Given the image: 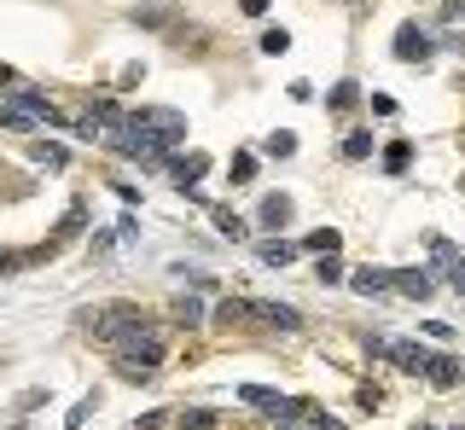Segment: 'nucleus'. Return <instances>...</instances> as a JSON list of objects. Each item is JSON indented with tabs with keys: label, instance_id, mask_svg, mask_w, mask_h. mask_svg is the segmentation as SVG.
Returning <instances> with one entry per match:
<instances>
[{
	"label": "nucleus",
	"instance_id": "nucleus-19",
	"mask_svg": "<svg viewBox=\"0 0 465 430\" xmlns=\"http://www.w3.org/2000/svg\"><path fill=\"white\" fill-rule=\"evenodd\" d=\"M355 100H361V88H355V82H338V88H332V100H326V105H332V110H349Z\"/></svg>",
	"mask_w": 465,
	"mask_h": 430
},
{
	"label": "nucleus",
	"instance_id": "nucleus-7",
	"mask_svg": "<svg viewBox=\"0 0 465 430\" xmlns=\"http://www.w3.org/2000/svg\"><path fill=\"white\" fill-rule=\"evenodd\" d=\"M175 180H180V192H187V198H198V180H204V169H210V157L204 152H187V157H175Z\"/></svg>",
	"mask_w": 465,
	"mask_h": 430
},
{
	"label": "nucleus",
	"instance_id": "nucleus-13",
	"mask_svg": "<svg viewBox=\"0 0 465 430\" xmlns=\"http://www.w3.org/2000/svg\"><path fill=\"white\" fill-rule=\"evenodd\" d=\"M297 250H303V244H291V239H268V244H262V262H268V268H285Z\"/></svg>",
	"mask_w": 465,
	"mask_h": 430
},
{
	"label": "nucleus",
	"instance_id": "nucleus-29",
	"mask_svg": "<svg viewBox=\"0 0 465 430\" xmlns=\"http://www.w3.org/2000/svg\"><path fill=\"white\" fill-rule=\"evenodd\" d=\"M180 430H210V413H187V425Z\"/></svg>",
	"mask_w": 465,
	"mask_h": 430
},
{
	"label": "nucleus",
	"instance_id": "nucleus-14",
	"mask_svg": "<svg viewBox=\"0 0 465 430\" xmlns=\"http://www.w3.org/2000/svg\"><path fill=\"white\" fill-rule=\"evenodd\" d=\"M262 221H268V227H285V221H291V198H285V192L262 198Z\"/></svg>",
	"mask_w": 465,
	"mask_h": 430
},
{
	"label": "nucleus",
	"instance_id": "nucleus-6",
	"mask_svg": "<svg viewBox=\"0 0 465 430\" xmlns=\"http://www.w3.org/2000/svg\"><path fill=\"white\" fill-rule=\"evenodd\" d=\"M384 355L401 366V373H431V349H425V343H390L384 338Z\"/></svg>",
	"mask_w": 465,
	"mask_h": 430
},
{
	"label": "nucleus",
	"instance_id": "nucleus-9",
	"mask_svg": "<svg viewBox=\"0 0 465 430\" xmlns=\"http://www.w3.org/2000/svg\"><path fill=\"white\" fill-rule=\"evenodd\" d=\"M396 291L413 297V303H425L431 297V274H425V268H408V274H396Z\"/></svg>",
	"mask_w": 465,
	"mask_h": 430
},
{
	"label": "nucleus",
	"instance_id": "nucleus-17",
	"mask_svg": "<svg viewBox=\"0 0 465 430\" xmlns=\"http://www.w3.org/2000/svg\"><path fill=\"white\" fill-rule=\"evenodd\" d=\"M408 163H413V145H408V140H396V145L384 152V169H390V175H401Z\"/></svg>",
	"mask_w": 465,
	"mask_h": 430
},
{
	"label": "nucleus",
	"instance_id": "nucleus-16",
	"mask_svg": "<svg viewBox=\"0 0 465 430\" xmlns=\"http://www.w3.org/2000/svg\"><path fill=\"white\" fill-rule=\"evenodd\" d=\"M117 373L128 378V384H152V361H128V355H122V361H117Z\"/></svg>",
	"mask_w": 465,
	"mask_h": 430
},
{
	"label": "nucleus",
	"instance_id": "nucleus-3",
	"mask_svg": "<svg viewBox=\"0 0 465 430\" xmlns=\"http://www.w3.org/2000/svg\"><path fill=\"white\" fill-rule=\"evenodd\" d=\"M239 401H244V408H256V413H274L279 425H291L303 413V401L279 396V390H268V384H239Z\"/></svg>",
	"mask_w": 465,
	"mask_h": 430
},
{
	"label": "nucleus",
	"instance_id": "nucleus-18",
	"mask_svg": "<svg viewBox=\"0 0 465 430\" xmlns=\"http://www.w3.org/2000/svg\"><path fill=\"white\" fill-rule=\"evenodd\" d=\"M215 320H222V326H239V320H250V303H222V309H215Z\"/></svg>",
	"mask_w": 465,
	"mask_h": 430
},
{
	"label": "nucleus",
	"instance_id": "nucleus-22",
	"mask_svg": "<svg viewBox=\"0 0 465 430\" xmlns=\"http://www.w3.org/2000/svg\"><path fill=\"white\" fill-rule=\"evenodd\" d=\"M303 419H309L314 430H349V425H338L332 413H320V408H309V401H303Z\"/></svg>",
	"mask_w": 465,
	"mask_h": 430
},
{
	"label": "nucleus",
	"instance_id": "nucleus-2",
	"mask_svg": "<svg viewBox=\"0 0 465 430\" xmlns=\"http://www.w3.org/2000/svg\"><path fill=\"white\" fill-rule=\"evenodd\" d=\"M117 349L128 355V361H152V366H157V361H163V331H157L152 320H140V314H134V320L117 331Z\"/></svg>",
	"mask_w": 465,
	"mask_h": 430
},
{
	"label": "nucleus",
	"instance_id": "nucleus-28",
	"mask_svg": "<svg viewBox=\"0 0 465 430\" xmlns=\"http://www.w3.org/2000/svg\"><path fill=\"white\" fill-rule=\"evenodd\" d=\"M256 175V157H232V180H250Z\"/></svg>",
	"mask_w": 465,
	"mask_h": 430
},
{
	"label": "nucleus",
	"instance_id": "nucleus-27",
	"mask_svg": "<svg viewBox=\"0 0 465 430\" xmlns=\"http://www.w3.org/2000/svg\"><path fill=\"white\" fill-rule=\"evenodd\" d=\"M88 413H93V396H88V401H76V413L65 419V430H82V419H88Z\"/></svg>",
	"mask_w": 465,
	"mask_h": 430
},
{
	"label": "nucleus",
	"instance_id": "nucleus-5",
	"mask_svg": "<svg viewBox=\"0 0 465 430\" xmlns=\"http://www.w3.org/2000/svg\"><path fill=\"white\" fill-rule=\"evenodd\" d=\"M250 320L274 326V331H303V314L291 303H250Z\"/></svg>",
	"mask_w": 465,
	"mask_h": 430
},
{
	"label": "nucleus",
	"instance_id": "nucleus-21",
	"mask_svg": "<svg viewBox=\"0 0 465 430\" xmlns=\"http://www.w3.org/2000/svg\"><path fill=\"white\" fill-rule=\"evenodd\" d=\"M366 152H373V134H366V128H355L349 140H344V157H366Z\"/></svg>",
	"mask_w": 465,
	"mask_h": 430
},
{
	"label": "nucleus",
	"instance_id": "nucleus-10",
	"mask_svg": "<svg viewBox=\"0 0 465 430\" xmlns=\"http://www.w3.org/2000/svg\"><path fill=\"white\" fill-rule=\"evenodd\" d=\"M425 378H431L436 390H454L460 384V361H454V355H431V373H425Z\"/></svg>",
	"mask_w": 465,
	"mask_h": 430
},
{
	"label": "nucleus",
	"instance_id": "nucleus-8",
	"mask_svg": "<svg viewBox=\"0 0 465 430\" xmlns=\"http://www.w3.org/2000/svg\"><path fill=\"white\" fill-rule=\"evenodd\" d=\"M355 291H361V297H384V291H396V274H384V268H355V279H349Z\"/></svg>",
	"mask_w": 465,
	"mask_h": 430
},
{
	"label": "nucleus",
	"instance_id": "nucleus-30",
	"mask_svg": "<svg viewBox=\"0 0 465 430\" xmlns=\"http://www.w3.org/2000/svg\"><path fill=\"white\" fill-rule=\"evenodd\" d=\"M239 6L250 12V18H262V12H268V0H239Z\"/></svg>",
	"mask_w": 465,
	"mask_h": 430
},
{
	"label": "nucleus",
	"instance_id": "nucleus-31",
	"mask_svg": "<svg viewBox=\"0 0 465 430\" xmlns=\"http://www.w3.org/2000/svg\"><path fill=\"white\" fill-rule=\"evenodd\" d=\"M454 291H460V297H465V256H460V262H454Z\"/></svg>",
	"mask_w": 465,
	"mask_h": 430
},
{
	"label": "nucleus",
	"instance_id": "nucleus-1",
	"mask_svg": "<svg viewBox=\"0 0 465 430\" xmlns=\"http://www.w3.org/2000/svg\"><path fill=\"white\" fill-rule=\"evenodd\" d=\"M128 122H134V128H145L157 145H163V152H169V145H180V140H187V117H180V110H169V105H140Z\"/></svg>",
	"mask_w": 465,
	"mask_h": 430
},
{
	"label": "nucleus",
	"instance_id": "nucleus-26",
	"mask_svg": "<svg viewBox=\"0 0 465 430\" xmlns=\"http://www.w3.org/2000/svg\"><path fill=\"white\" fill-rule=\"evenodd\" d=\"M332 279H344V268H338V256H320V285H332Z\"/></svg>",
	"mask_w": 465,
	"mask_h": 430
},
{
	"label": "nucleus",
	"instance_id": "nucleus-4",
	"mask_svg": "<svg viewBox=\"0 0 465 430\" xmlns=\"http://www.w3.org/2000/svg\"><path fill=\"white\" fill-rule=\"evenodd\" d=\"M396 58L401 65H425V58H431V35H425L419 23H401L396 30Z\"/></svg>",
	"mask_w": 465,
	"mask_h": 430
},
{
	"label": "nucleus",
	"instance_id": "nucleus-11",
	"mask_svg": "<svg viewBox=\"0 0 465 430\" xmlns=\"http://www.w3.org/2000/svg\"><path fill=\"white\" fill-rule=\"evenodd\" d=\"M12 105L23 110V117H35V122H58V110L41 100V93H12Z\"/></svg>",
	"mask_w": 465,
	"mask_h": 430
},
{
	"label": "nucleus",
	"instance_id": "nucleus-23",
	"mask_svg": "<svg viewBox=\"0 0 465 430\" xmlns=\"http://www.w3.org/2000/svg\"><path fill=\"white\" fill-rule=\"evenodd\" d=\"M262 53H274V58L291 53V35H285V30H268V35H262Z\"/></svg>",
	"mask_w": 465,
	"mask_h": 430
},
{
	"label": "nucleus",
	"instance_id": "nucleus-24",
	"mask_svg": "<svg viewBox=\"0 0 465 430\" xmlns=\"http://www.w3.org/2000/svg\"><path fill=\"white\" fill-rule=\"evenodd\" d=\"M175 320H187V326H198V320H204V309H198V303H192V297H180V303H175Z\"/></svg>",
	"mask_w": 465,
	"mask_h": 430
},
{
	"label": "nucleus",
	"instance_id": "nucleus-15",
	"mask_svg": "<svg viewBox=\"0 0 465 430\" xmlns=\"http://www.w3.org/2000/svg\"><path fill=\"white\" fill-rule=\"evenodd\" d=\"M210 215H215V227H222V233H227V239H244V233H250V227H244V215H232V210H222V204H215V210H210Z\"/></svg>",
	"mask_w": 465,
	"mask_h": 430
},
{
	"label": "nucleus",
	"instance_id": "nucleus-12",
	"mask_svg": "<svg viewBox=\"0 0 465 430\" xmlns=\"http://www.w3.org/2000/svg\"><path fill=\"white\" fill-rule=\"evenodd\" d=\"M338 244H344V233L320 227V233H309V239H303V250H314V256H338Z\"/></svg>",
	"mask_w": 465,
	"mask_h": 430
},
{
	"label": "nucleus",
	"instance_id": "nucleus-20",
	"mask_svg": "<svg viewBox=\"0 0 465 430\" xmlns=\"http://www.w3.org/2000/svg\"><path fill=\"white\" fill-rule=\"evenodd\" d=\"M262 152H268V157H291V152H297V134H285V128H279L274 140L262 145Z\"/></svg>",
	"mask_w": 465,
	"mask_h": 430
},
{
	"label": "nucleus",
	"instance_id": "nucleus-25",
	"mask_svg": "<svg viewBox=\"0 0 465 430\" xmlns=\"http://www.w3.org/2000/svg\"><path fill=\"white\" fill-rule=\"evenodd\" d=\"M35 157H41L47 169H65V145H35Z\"/></svg>",
	"mask_w": 465,
	"mask_h": 430
},
{
	"label": "nucleus",
	"instance_id": "nucleus-32",
	"mask_svg": "<svg viewBox=\"0 0 465 430\" xmlns=\"http://www.w3.org/2000/svg\"><path fill=\"white\" fill-rule=\"evenodd\" d=\"M0 88H12V70L6 65H0Z\"/></svg>",
	"mask_w": 465,
	"mask_h": 430
}]
</instances>
